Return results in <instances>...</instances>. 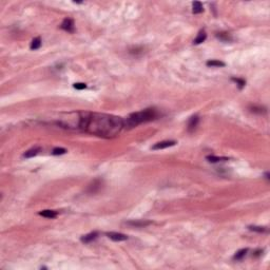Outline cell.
<instances>
[{
  "instance_id": "cell-7",
  "label": "cell",
  "mask_w": 270,
  "mask_h": 270,
  "mask_svg": "<svg viewBox=\"0 0 270 270\" xmlns=\"http://www.w3.org/2000/svg\"><path fill=\"white\" fill-rule=\"evenodd\" d=\"M97 237H98V232L94 231V232H91V233H88L84 235V236H81L80 240H81L82 243H85V244H89V243L95 240Z\"/></svg>"
},
{
  "instance_id": "cell-15",
  "label": "cell",
  "mask_w": 270,
  "mask_h": 270,
  "mask_svg": "<svg viewBox=\"0 0 270 270\" xmlns=\"http://www.w3.org/2000/svg\"><path fill=\"white\" fill-rule=\"evenodd\" d=\"M247 252H248L247 248H246V249H240V250L237 251L236 253H235L234 256H233V259H234V260H236V261L243 260V259H244L245 256H246V254H247Z\"/></svg>"
},
{
  "instance_id": "cell-22",
  "label": "cell",
  "mask_w": 270,
  "mask_h": 270,
  "mask_svg": "<svg viewBox=\"0 0 270 270\" xmlns=\"http://www.w3.org/2000/svg\"><path fill=\"white\" fill-rule=\"evenodd\" d=\"M65 153H66V150L63 148H55V149H53V151H52L53 155H62Z\"/></svg>"
},
{
  "instance_id": "cell-16",
  "label": "cell",
  "mask_w": 270,
  "mask_h": 270,
  "mask_svg": "<svg viewBox=\"0 0 270 270\" xmlns=\"http://www.w3.org/2000/svg\"><path fill=\"white\" fill-rule=\"evenodd\" d=\"M206 158L210 162H226V160H228L227 157H218V156H214V155H208Z\"/></svg>"
},
{
  "instance_id": "cell-6",
  "label": "cell",
  "mask_w": 270,
  "mask_h": 270,
  "mask_svg": "<svg viewBox=\"0 0 270 270\" xmlns=\"http://www.w3.org/2000/svg\"><path fill=\"white\" fill-rule=\"evenodd\" d=\"M199 122V116H197V115L191 116L190 119H189V121H188V131H189V132H193V131L196 129Z\"/></svg>"
},
{
  "instance_id": "cell-20",
  "label": "cell",
  "mask_w": 270,
  "mask_h": 270,
  "mask_svg": "<svg viewBox=\"0 0 270 270\" xmlns=\"http://www.w3.org/2000/svg\"><path fill=\"white\" fill-rule=\"evenodd\" d=\"M249 230L251 231H255V232H259V233H264V232H268L267 228L265 227H259V226H249L248 227Z\"/></svg>"
},
{
  "instance_id": "cell-4",
  "label": "cell",
  "mask_w": 270,
  "mask_h": 270,
  "mask_svg": "<svg viewBox=\"0 0 270 270\" xmlns=\"http://www.w3.org/2000/svg\"><path fill=\"white\" fill-rule=\"evenodd\" d=\"M176 144V141L174 140H165V141H159V143L155 144V145L152 147L153 150H162V149H166L169 148V147L174 146Z\"/></svg>"
},
{
  "instance_id": "cell-5",
  "label": "cell",
  "mask_w": 270,
  "mask_h": 270,
  "mask_svg": "<svg viewBox=\"0 0 270 270\" xmlns=\"http://www.w3.org/2000/svg\"><path fill=\"white\" fill-rule=\"evenodd\" d=\"M107 235H108L109 239H111L112 240H115V242H122V240H128L127 235L122 233H118V232H108Z\"/></svg>"
},
{
  "instance_id": "cell-13",
  "label": "cell",
  "mask_w": 270,
  "mask_h": 270,
  "mask_svg": "<svg viewBox=\"0 0 270 270\" xmlns=\"http://www.w3.org/2000/svg\"><path fill=\"white\" fill-rule=\"evenodd\" d=\"M203 10H204L203 9V4L199 1H194L192 3V12L194 14H199V13L203 12Z\"/></svg>"
},
{
  "instance_id": "cell-9",
  "label": "cell",
  "mask_w": 270,
  "mask_h": 270,
  "mask_svg": "<svg viewBox=\"0 0 270 270\" xmlns=\"http://www.w3.org/2000/svg\"><path fill=\"white\" fill-rule=\"evenodd\" d=\"M127 224L130 226H133V227H146V226L150 225L151 222H148V221H130V222H128Z\"/></svg>"
},
{
  "instance_id": "cell-18",
  "label": "cell",
  "mask_w": 270,
  "mask_h": 270,
  "mask_svg": "<svg viewBox=\"0 0 270 270\" xmlns=\"http://www.w3.org/2000/svg\"><path fill=\"white\" fill-rule=\"evenodd\" d=\"M250 111L253 112V113H258V114H265L267 112L266 108H264V107H258V106L250 107Z\"/></svg>"
},
{
  "instance_id": "cell-10",
  "label": "cell",
  "mask_w": 270,
  "mask_h": 270,
  "mask_svg": "<svg viewBox=\"0 0 270 270\" xmlns=\"http://www.w3.org/2000/svg\"><path fill=\"white\" fill-rule=\"evenodd\" d=\"M206 38H207V34L205 31H199V35L196 36V38L193 40V44H200L202 42H204Z\"/></svg>"
},
{
  "instance_id": "cell-23",
  "label": "cell",
  "mask_w": 270,
  "mask_h": 270,
  "mask_svg": "<svg viewBox=\"0 0 270 270\" xmlns=\"http://www.w3.org/2000/svg\"><path fill=\"white\" fill-rule=\"evenodd\" d=\"M73 87H74V89H76V90H84L87 88V85L82 84V82H76V84L73 85Z\"/></svg>"
},
{
  "instance_id": "cell-11",
  "label": "cell",
  "mask_w": 270,
  "mask_h": 270,
  "mask_svg": "<svg viewBox=\"0 0 270 270\" xmlns=\"http://www.w3.org/2000/svg\"><path fill=\"white\" fill-rule=\"evenodd\" d=\"M216 37L224 42H228V41H231L232 40L231 35L229 33H227V32H220V33L216 34Z\"/></svg>"
},
{
  "instance_id": "cell-19",
  "label": "cell",
  "mask_w": 270,
  "mask_h": 270,
  "mask_svg": "<svg viewBox=\"0 0 270 270\" xmlns=\"http://www.w3.org/2000/svg\"><path fill=\"white\" fill-rule=\"evenodd\" d=\"M208 66H225V62H223V61H220V60H209L207 61V63H206Z\"/></svg>"
},
{
  "instance_id": "cell-2",
  "label": "cell",
  "mask_w": 270,
  "mask_h": 270,
  "mask_svg": "<svg viewBox=\"0 0 270 270\" xmlns=\"http://www.w3.org/2000/svg\"><path fill=\"white\" fill-rule=\"evenodd\" d=\"M157 116H158V113H157L156 109L154 108L145 109L143 111L130 114L127 117V119L124 120V127L131 129V128H134L136 126L144 124V122L151 121V120L156 118Z\"/></svg>"
},
{
  "instance_id": "cell-8",
  "label": "cell",
  "mask_w": 270,
  "mask_h": 270,
  "mask_svg": "<svg viewBox=\"0 0 270 270\" xmlns=\"http://www.w3.org/2000/svg\"><path fill=\"white\" fill-rule=\"evenodd\" d=\"M100 186H101V181L96 180V181H93L92 185L89 186V189H88V191H89L90 193H95V192H97L100 189Z\"/></svg>"
},
{
  "instance_id": "cell-3",
  "label": "cell",
  "mask_w": 270,
  "mask_h": 270,
  "mask_svg": "<svg viewBox=\"0 0 270 270\" xmlns=\"http://www.w3.org/2000/svg\"><path fill=\"white\" fill-rule=\"evenodd\" d=\"M60 28L62 29V30L69 32V33H73V32L75 31L73 19H70V18H66V19L62 21V23H61Z\"/></svg>"
},
{
  "instance_id": "cell-1",
  "label": "cell",
  "mask_w": 270,
  "mask_h": 270,
  "mask_svg": "<svg viewBox=\"0 0 270 270\" xmlns=\"http://www.w3.org/2000/svg\"><path fill=\"white\" fill-rule=\"evenodd\" d=\"M78 128L100 137H115L124 129V119L101 113H81Z\"/></svg>"
},
{
  "instance_id": "cell-21",
  "label": "cell",
  "mask_w": 270,
  "mask_h": 270,
  "mask_svg": "<svg viewBox=\"0 0 270 270\" xmlns=\"http://www.w3.org/2000/svg\"><path fill=\"white\" fill-rule=\"evenodd\" d=\"M232 80L236 82V85H239L240 89H243V88L245 87V85H246V81L244 79H242V78H235V77H232Z\"/></svg>"
},
{
  "instance_id": "cell-17",
  "label": "cell",
  "mask_w": 270,
  "mask_h": 270,
  "mask_svg": "<svg viewBox=\"0 0 270 270\" xmlns=\"http://www.w3.org/2000/svg\"><path fill=\"white\" fill-rule=\"evenodd\" d=\"M40 151V148H34V149H31V150L26 151L25 154H23V157L25 158H31V157H34L35 155H37L39 153Z\"/></svg>"
},
{
  "instance_id": "cell-14",
  "label": "cell",
  "mask_w": 270,
  "mask_h": 270,
  "mask_svg": "<svg viewBox=\"0 0 270 270\" xmlns=\"http://www.w3.org/2000/svg\"><path fill=\"white\" fill-rule=\"evenodd\" d=\"M41 47V39H40V37H36V38H34L33 40H32L31 42V50H38L39 48Z\"/></svg>"
},
{
  "instance_id": "cell-12",
  "label": "cell",
  "mask_w": 270,
  "mask_h": 270,
  "mask_svg": "<svg viewBox=\"0 0 270 270\" xmlns=\"http://www.w3.org/2000/svg\"><path fill=\"white\" fill-rule=\"evenodd\" d=\"M39 215L43 216V217H47V218H54L57 216V212L53 210H43V211H40Z\"/></svg>"
}]
</instances>
